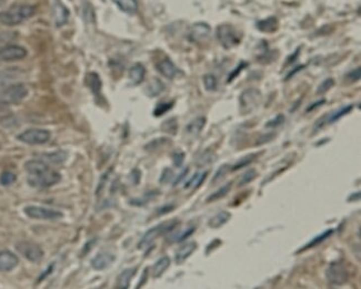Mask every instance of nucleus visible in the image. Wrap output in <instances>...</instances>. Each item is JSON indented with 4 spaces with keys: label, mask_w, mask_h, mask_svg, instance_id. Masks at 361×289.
I'll return each instance as SVG.
<instances>
[{
    "label": "nucleus",
    "mask_w": 361,
    "mask_h": 289,
    "mask_svg": "<svg viewBox=\"0 0 361 289\" xmlns=\"http://www.w3.org/2000/svg\"><path fill=\"white\" fill-rule=\"evenodd\" d=\"M36 8L31 4H15L6 11L0 12V22L4 26H16L34 16Z\"/></svg>",
    "instance_id": "f257e3e1"
},
{
    "label": "nucleus",
    "mask_w": 361,
    "mask_h": 289,
    "mask_svg": "<svg viewBox=\"0 0 361 289\" xmlns=\"http://www.w3.org/2000/svg\"><path fill=\"white\" fill-rule=\"evenodd\" d=\"M326 278L331 286H342L348 282L349 272L345 260L331 261L326 269Z\"/></svg>",
    "instance_id": "f03ea898"
},
{
    "label": "nucleus",
    "mask_w": 361,
    "mask_h": 289,
    "mask_svg": "<svg viewBox=\"0 0 361 289\" xmlns=\"http://www.w3.org/2000/svg\"><path fill=\"white\" fill-rule=\"evenodd\" d=\"M216 36L222 48L226 50L232 49L241 42V36L234 27L228 24H222L218 26L216 30Z\"/></svg>",
    "instance_id": "7ed1b4c3"
},
{
    "label": "nucleus",
    "mask_w": 361,
    "mask_h": 289,
    "mask_svg": "<svg viewBox=\"0 0 361 289\" xmlns=\"http://www.w3.org/2000/svg\"><path fill=\"white\" fill-rule=\"evenodd\" d=\"M262 101V93L258 89H247L239 96L240 113L242 116L254 112L259 108Z\"/></svg>",
    "instance_id": "20e7f679"
},
{
    "label": "nucleus",
    "mask_w": 361,
    "mask_h": 289,
    "mask_svg": "<svg viewBox=\"0 0 361 289\" xmlns=\"http://www.w3.org/2000/svg\"><path fill=\"white\" fill-rule=\"evenodd\" d=\"M178 226L177 221H171V222H164L156 226L152 227L148 229L147 232L145 233V235L141 237L140 242L138 243V248H145V247H148L150 244H153L154 241L156 240L157 237L164 235V234L171 233L173 229Z\"/></svg>",
    "instance_id": "39448f33"
},
{
    "label": "nucleus",
    "mask_w": 361,
    "mask_h": 289,
    "mask_svg": "<svg viewBox=\"0 0 361 289\" xmlns=\"http://www.w3.org/2000/svg\"><path fill=\"white\" fill-rule=\"evenodd\" d=\"M61 180V175L52 169H46L44 172H40L35 175L28 176V184L33 187H41V189H47V187L53 186L58 184Z\"/></svg>",
    "instance_id": "423d86ee"
},
{
    "label": "nucleus",
    "mask_w": 361,
    "mask_h": 289,
    "mask_svg": "<svg viewBox=\"0 0 361 289\" xmlns=\"http://www.w3.org/2000/svg\"><path fill=\"white\" fill-rule=\"evenodd\" d=\"M28 90L22 83H13L0 91V102L2 104H15L24 100Z\"/></svg>",
    "instance_id": "0eeeda50"
},
{
    "label": "nucleus",
    "mask_w": 361,
    "mask_h": 289,
    "mask_svg": "<svg viewBox=\"0 0 361 289\" xmlns=\"http://www.w3.org/2000/svg\"><path fill=\"white\" fill-rule=\"evenodd\" d=\"M50 132L48 130H45V128H29V130H26L19 135L17 136V139L25 144L29 145H40L45 144L50 140Z\"/></svg>",
    "instance_id": "6e6552de"
},
{
    "label": "nucleus",
    "mask_w": 361,
    "mask_h": 289,
    "mask_svg": "<svg viewBox=\"0 0 361 289\" xmlns=\"http://www.w3.org/2000/svg\"><path fill=\"white\" fill-rule=\"evenodd\" d=\"M24 212L30 218L43 219V221H53V219H59L63 217V214L60 210L36 205L26 206L24 208Z\"/></svg>",
    "instance_id": "1a4fd4ad"
},
{
    "label": "nucleus",
    "mask_w": 361,
    "mask_h": 289,
    "mask_svg": "<svg viewBox=\"0 0 361 289\" xmlns=\"http://www.w3.org/2000/svg\"><path fill=\"white\" fill-rule=\"evenodd\" d=\"M16 249L31 263H38L44 257V250L41 247L33 242L20 241L16 244Z\"/></svg>",
    "instance_id": "9d476101"
},
{
    "label": "nucleus",
    "mask_w": 361,
    "mask_h": 289,
    "mask_svg": "<svg viewBox=\"0 0 361 289\" xmlns=\"http://www.w3.org/2000/svg\"><path fill=\"white\" fill-rule=\"evenodd\" d=\"M354 107H355L354 104H348V105H345V107H341L339 109L335 110V111H331L330 113L324 114L322 118L319 119V120L314 123V126H313L314 131L320 130V128H322L324 125L333 124V123L339 121L342 117L347 116V114L353 111Z\"/></svg>",
    "instance_id": "9b49d317"
},
{
    "label": "nucleus",
    "mask_w": 361,
    "mask_h": 289,
    "mask_svg": "<svg viewBox=\"0 0 361 289\" xmlns=\"http://www.w3.org/2000/svg\"><path fill=\"white\" fill-rule=\"evenodd\" d=\"M28 51L26 48L18 44H7L0 48V63L22 60L27 57Z\"/></svg>",
    "instance_id": "f8f14e48"
},
{
    "label": "nucleus",
    "mask_w": 361,
    "mask_h": 289,
    "mask_svg": "<svg viewBox=\"0 0 361 289\" xmlns=\"http://www.w3.org/2000/svg\"><path fill=\"white\" fill-rule=\"evenodd\" d=\"M210 32H211V28L208 24H205V22H197L191 26L190 31H189V40L191 42L199 43L201 41H204L208 38L210 36Z\"/></svg>",
    "instance_id": "ddd939ff"
},
{
    "label": "nucleus",
    "mask_w": 361,
    "mask_h": 289,
    "mask_svg": "<svg viewBox=\"0 0 361 289\" xmlns=\"http://www.w3.org/2000/svg\"><path fill=\"white\" fill-rule=\"evenodd\" d=\"M116 260V256L112 255L109 251H102L96 255L93 259H91L90 264L91 267L95 270H104L113 264V261Z\"/></svg>",
    "instance_id": "4468645a"
},
{
    "label": "nucleus",
    "mask_w": 361,
    "mask_h": 289,
    "mask_svg": "<svg viewBox=\"0 0 361 289\" xmlns=\"http://www.w3.org/2000/svg\"><path fill=\"white\" fill-rule=\"evenodd\" d=\"M19 264V258L10 250L0 251V272L8 273L15 269Z\"/></svg>",
    "instance_id": "2eb2a0df"
},
{
    "label": "nucleus",
    "mask_w": 361,
    "mask_h": 289,
    "mask_svg": "<svg viewBox=\"0 0 361 289\" xmlns=\"http://www.w3.org/2000/svg\"><path fill=\"white\" fill-rule=\"evenodd\" d=\"M156 69L161 76L167 78L169 80H173L181 73L179 69L173 64L171 60H169V59H163V60L159 61L156 64Z\"/></svg>",
    "instance_id": "dca6fc26"
},
{
    "label": "nucleus",
    "mask_w": 361,
    "mask_h": 289,
    "mask_svg": "<svg viewBox=\"0 0 361 289\" xmlns=\"http://www.w3.org/2000/svg\"><path fill=\"white\" fill-rule=\"evenodd\" d=\"M53 18L56 21L57 27H61L67 24L68 18H69V10L61 1H56L53 3Z\"/></svg>",
    "instance_id": "f3484780"
},
{
    "label": "nucleus",
    "mask_w": 361,
    "mask_h": 289,
    "mask_svg": "<svg viewBox=\"0 0 361 289\" xmlns=\"http://www.w3.org/2000/svg\"><path fill=\"white\" fill-rule=\"evenodd\" d=\"M85 83L90 89V91L93 92L95 96H100L103 88V82L97 72L87 73V76L85 78Z\"/></svg>",
    "instance_id": "a211bd4d"
},
{
    "label": "nucleus",
    "mask_w": 361,
    "mask_h": 289,
    "mask_svg": "<svg viewBox=\"0 0 361 289\" xmlns=\"http://www.w3.org/2000/svg\"><path fill=\"white\" fill-rule=\"evenodd\" d=\"M197 247H198L197 243H195V242H189V243H187V244L182 245L176 253V256H175L176 263L177 264L185 263V261L195 253L196 249H197Z\"/></svg>",
    "instance_id": "6ab92c4d"
},
{
    "label": "nucleus",
    "mask_w": 361,
    "mask_h": 289,
    "mask_svg": "<svg viewBox=\"0 0 361 289\" xmlns=\"http://www.w3.org/2000/svg\"><path fill=\"white\" fill-rule=\"evenodd\" d=\"M146 77V68L144 64L136 63L129 70V80L132 85H139L143 83Z\"/></svg>",
    "instance_id": "aec40b11"
},
{
    "label": "nucleus",
    "mask_w": 361,
    "mask_h": 289,
    "mask_svg": "<svg viewBox=\"0 0 361 289\" xmlns=\"http://www.w3.org/2000/svg\"><path fill=\"white\" fill-rule=\"evenodd\" d=\"M39 158L41 161H44V162L47 164L59 165L65 162L68 158V154L65 151H54V152L40 154Z\"/></svg>",
    "instance_id": "412c9836"
},
{
    "label": "nucleus",
    "mask_w": 361,
    "mask_h": 289,
    "mask_svg": "<svg viewBox=\"0 0 361 289\" xmlns=\"http://www.w3.org/2000/svg\"><path fill=\"white\" fill-rule=\"evenodd\" d=\"M333 232H335V229H333V228L326 229V231H323L322 233L319 234V235H317L316 237H313L312 240L310 242H308L307 244H306L304 247H301V248L298 251H297V253H301V251L311 249V248H313V247H317L318 245L322 244L324 241H327L328 238L332 235Z\"/></svg>",
    "instance_id": "4be33fe9"
},
{
    "label": "nucleus",
    "mask_w": 361,
    "mask_h": 289,
    "mask_svg": "<svg viewBox=\"0 0 361 289\" xmlns=\"http://www.w3.org/2000/svg\"><path fill=\"white\" fill-rule=\"evenodd\" d=\"M137 269H138L137 267H130V268H126L125 270H122L119 276H118V278H117L116 287L120 288V289L129 288L131 279L134 278V276L136 275Z\"/></svg>",
    "instance_id": "5701e85b"
},
{
    "label": "nucleus",
    "mask_w": 361,
    "mask_h": 289,
    "mask_svg": "<svg viewBox=\"0 0 361 289\" xmlns=\"http://www.w3.org/2000/svg\"><path fill=\"white\" fill-rule=\"evenodd\" d=\"M207 123V119L205 117H197L193 121H190L186 126V131L188 134L193 136H198Z\"/></svg>",
    "instance_id": "b1692460"
},
{
    "label": "nucleus",
    "mask_w": 361,
    "mask_h": 289,
    "mask_svg": "<svg viewBox=\"0 0 361 289\" xmlns=\"http://www.w3.org/2000/svg\"><path fill=\"white\" fill-rule=\"evenodd\" d=\"M230 218H231V213L228 212V210H221V212L217 213L214 216L209 219L208 226L212 229L220 228L223 225H226Z\"/></svg>",
    "instance_id": "393cba45"
},
{
    "label": "nucleus",
    "mask_w": 361,
    "mask_h": 289,
    "mask_svg": "<svg viewBox=\"0 0 361 289\" xmlns=\"http://www.w3.org/2000/svg\"><path fill=\"white\" fill-rule=\"evenodd\" d=\"M257 29L261 32H266V34H272L278 29V19L276 17H268L266 19L259 20L257 24Z\"/></svg>",
    "instance_id": "a878e982"
},
{
    "label": "nucleus",
    "mask_w": 361,
    "mask_h": 289,
    "mask_svg": "<svg viewBox=\"0 0 361 289\" xmlns=\"http://www.w3.org/2000/svg\"><path fill=\"white\" fill-rule=\"evenodd\" d=\"M24 167L27 172L29 173V175H35V174H38L40 172H44L46 169H48L49 166L47 163H45L44 161L41 160H29L24 164Z\"/></svg>",
    "instance_id": "bb28decb"
},
{
    "label": "nucleus",
    "mask_w": 361,
    "mask_h": 289,
    "mask_svg": "<svg viewBox=\"0 0 361 289\" xmlns=\"http://www.w3.org/2000/svg\"><path fill=\"white\" fill-rule=\"evenodd\" d=\"M171 264V259L169 256H162L153 266V276L155 278L161 277L163 273L169 268Z\"/></svg>",
    "instance_id": "cd10ccee"
},
{
    "label": "nucleus",
    "mask_w": 361,
    "mask_h": 289,
    "mask_svg": "<svg viewBox=\"0 0 361 289\" xmlns=\"http://www.w3.org/2000/svg\"><path fill=\"white\" fill-rule=\"evenodd\" d=\"M159 194V191H148L146 192L144 195L139 197H135V199L129 200V204L131 206H137V207H141V206H145L149 202L156 199V196Z\"/></svg>",
    "instance_id": "c85d7f7f"
},
{
    "label": "nucleus",
    "mask_w": 361,
    "mask_h": 289,
    "mask_svg": "<svg viewBox=\"0 0 361 289\" xmlns=\"http://www.w3.org/2000/svg\"><path fill=\"white\" fill-rule=\"evenodd\" d=\"M112 1L121 11L129 15H134L138 10V3L136 0H112Z\"/></svg>",
    "instance_id": "c756f323"
},
{
    "label": "nucleus",
    "mask_w": 361,
    "mask_h": 289,
    "mask_svg": "<svg viewBox=\"0 0 361 289\" xmlns=\"http://www.w3.org/2000/svg\"><path fill=\"white\" fill-rule=\"evenodd\" d=\"M207 175H208L207 171L195 173L193 175V177H191L190 180L185 184V190H188V189L197 190V189H199V187L203 185V183L205 182Z\"/></svg>",
    "instance_id": "7c9ffc66"
},
{
    "label": "nucleus",
    "mask_w": 361,
    "mask_h": 289,
    "mask_svg": "<svg viewBox=\"0 0 361 289\" xmlns=\"http://www.w3.org/2000/svg\"><path fill=\"white\" fill-rule=\"evenodd\" d=\"M196 228L193 226V227H189V228H186L184 229V231H180V232H177L175 234H172V235H170L168 237V243H170V244H173V243H182L185 242L186 240H188V238L193 235V234L195 233Z\"/></svg>",
    "instance_id": "2f4dec72"
},
{
    "label": "nucleus",
    "mask_w": 361,
    "mask_h": 289,
    "mask_svg": "<svg viewBox=\"0 0 361 289\" xmlns=\"http://www.w3.org/2000/svg\"><path fill=\"white\" fill-rule=\"evenodd\" d=\"M257 158H258L257 153H251V154L246 155V157L241 158L240 160L237 161V162L234 165H232L230 172H237V171H239V169L247 167L251 163H254Z\"/></svg>",
    "instance_id": "473e14b6"
},
{
    "label": "nucleus",
    "mask_w": 361,
    "mask_h": 289,
    "mask_svg": "<svg viewBox=\"0 0 361 289\" xmlns=\"http://www.w3.org/2000/svg\"><path fill=\"white\" fill-rule=\"evenodd\" d=\"M168 143H171V141L169 140L168 137H157V139L148 142V143L144 146V149L147 151V152H156V151L160 150Z\"/></svg>",
    "instance_id": "72a5a7b5"
},
{
    "label": "nucleus",
    "mask_w": 361,
    "mask_h": 289,
    "mask_svg": "<svg viewBox=\"0 0 361 289\" xmlns=\"http://www.w3.org/2000/svg\"><path fill=\"white\" fill-rule=\"evenodd\" d=\"M164 90V84L159 79H154L150 83L147 85L146 88V94L150 98H155L160 94L162 91Z\"/></svg>",
    "instance_id": "f704fd0d"
},
{
    "label": "nucleus",
    "mask_w": 361,
    "mask_h": 289,
    "mask_svg": "<svg viewBox=\"0 0 361 289\" xmlns=\"http://www.w3.org/2000/svg\"><path fill=\"white\" fill-rule=\"evenodd\" d=\"M231 187H232V182L227 183L226 185L219 187V189L216 192L212 193V194H210L206 201H207L208 203H211V202H216L218 200L223 199V197H225L228 194V193L230 192Z\"/></svg>",
    "instance_id": "c9c22d12"
},
{
    "label": "nucleus",
    "mask_w": 361,
    "mask_h": 289,
    "mask_svg": "<svg viewBox=\"0 0 361 289\" xmlns=\"http://www.w3.org/2000/svg\"><path fill=\"white\" fill-rule=\"evenodd\" d=\"M161 131L166 134L176 135L178 132V120L176 118H170L161 124Z\"/></svg>",
    "instance_id": "e433bc0d"
},
{
    "label": "nucleus",
    "mask_w": 361,
    "mask_h": 289,
    "mask_svg": "<svg viewBox=\"0 0 361 289\" xmlns=\"http://www.w3.org/2000/svg\"><path fill=\"white\" fill-rule=\"evenodd\" d=\"M257 176H258V173H257V171H256L255 168L247 169V171L240 176L239 182H238V184H237V186H238V187H244L245 185L249 184V183L253 182Z\"/></svg>",
    "instance_id": "4c0bfd02"
},
{
    "label": "nucleus",
    "mask_w": 361,
    "mask_h": 289,
    "mask_svg": "<svg viewBox=\"0 0 361 289\" xmlns=\"http://www.w3.org/2000/svg\"><path fill=\"white\" fill-rule=\"evenodd\" d=\"M231 169V165L230 164H222L221 166H219V168L216 171V173H214V175L212 177V181H211V184H217L218 182H220L221 180H223L227 176V174L230 172Z\"/></svg>",
    "instance_id": "58836bf2"
},
{
    "label": "nucleus",
    "mask_w": 361,
    "mask_h": 289,
    "mask_svg": "<svg viewBox=\"0 0 361 289\" xmlns=\"http://www.w3.org/2000/svg\"><path fill=\"white\" fill-rule=\"evenodd\" d=\"M203 82H204L205 89L209 91V92L216 91L218 88L217 78H216V76L211 75V73H207V75H205L203 78Z\"/></svg>",
    "instance_id": "ea45409f"
},
{
    "label": "nucleus",
    "mask_w": 361,
    "mask_h": 289,
    "mask_svg": "<svg viewBox=\"0 0 361 289\" xmlns=\"http://www.w3.org/2000/svg\"><path fill=\"white\" fill-rule=\"evenodd\" d=\"M173 105H175V102H173V101H170V102H161V103L157 104V107L154 110V116L156 118L162 117L163 114H166L167 112L170 111Z\"/></svg>",
    "instance_id": "a19ab883"
},
{
    "label": "nucleus",
    "mask_w": 361,
    "mask_h": 289,
    "mask_svg": "<svg viewBox=\"0 0 361 289\" xmlns=\"http://www.w3.org/2000/svg\"><path fill=\"white\" fill-rule=\"evenodd\" d=\"M16 180H17L16 174L10 171H4L1 173V175H0V184L2 186L11 185L16 182Z\"/></svg>",
    "instance_id": "79ce46f5"
},
{
    "label": "nucleus",
    "mask_w": 361,
    "mask_h": 289,
    "mask_svg": "<svg viewBox=\"0 0 361 289\" xmlns=\"http://www.w3.org/2000/svg\"><path fill=\"white\" fill-rule=\"evenodd\" d=\"M335 85V80L332 79V78H327V79H324L320 84L318 85L317 88V94H323L328 92L329 90H330L332 86Z\"/></svg>",
    "instance_id": "37998d69"
},
{
    "label": "nucleus",
    "mask_w": 361,
    "mask_h": 289,
    "mask_svg": "<svg viewBox=\"0 0 361 289\" xmlns=\"http://www.w3.org/2000/svg\"><path fill=\"white\" fill-rule=\"evenodd\" d=\"M173 180H175V173H173L172 169L169 167L163 168L160 178H159V182H160L161 184H168V183L173 182Z\"/></svg>",
    "instance_id": "c03bdc74"
},
{
    "label": "nucleus",
    "mask_w": 361,
    "mask_h": 289,
    "mask_svg": "<svg viewBox=\"0 0 361 289\" xmlns=\"http://www.w3.org/2000/svg\"><path fill=\"white\" fill-rule=\"evenodd\" d=\"M286 121V118L283 114H278V116H276L275 118H272L271 120H269L268 122H266V124H264V126L268 127V128H275V127H278L283 124V122Z\"/></svg>",
    "instance_id": "a18cd8bd"
},
{
    "label": "nucleus",
    "mask_w": 361,
    "mask_h": 289,
    "mask_svg": "<svg viewBox=\"0 0 361 289\" xmlns=\"http://www.w3.org/2000/svg\"><path fill=\"white\" fill-rule=\"evenodd\" d=\"M185 158H186L185 152H182V151H180V150L175 151V152H173L171 155L172 163L176 167L182 166V164H184V162H185Z\"/></svg>",
    "instance_id": "49530a36"
},
{
    "label": "nucleus",
    "mask_w": 361,
    "mask_h": 289,
    "mask_svg": "<svg viewBox=\"0 0 361 289\" xmlns=\"http://www.w3.org/2000/svg\"><path fill=\"white\" fill-rule=\"evenodd\" d=\"M16 38V34L12 31H3L0 32V48L7 45L12 39Z\"/></svg>",
    "instance_id": "de8ad7c7"
},
{
    "label": "nucleus",
    "mask_w": 361,
    "mask_h": 289,
    "mask_svg": "<svg viewBox=\"0 0 361 289\" xmlns=\"http://www.w3.org/2000/svg\"><path fill=\"white\" fill-rule=\"evenodd\" d=\"M214 157L211 152H205L197 161V165L199 167H203L205 165L211 164L213 162Z\"/></svg>",
    "instance_id": "09e8293b"
},
{
    "label": "nucleus",
    "mask_w": 361,
    "mask_h": 289,
    "mask_svg": "<svg viewBox=\"0 0 361 289\" xmlns=\"http://www.w3.org/2000/svg\"><path fill=\"white\" fill-rule=\"evenodd\" d=\"M247 67H248V63L245 62V61L240 62V63L238 64V66H237V67L235 68V70H234V71H231V73L229 75V77H228V79H227V82H228V83H230V82L234 81V80L236 79V78L239 76V73H240L242 70H244L245 68H247Z\"/></svg>",
    "instance_id": "8fccbe9b"
},
{
    "label": "nucleus",
    "mask_w": 361,
    "mask_h": 289,
    "mask_svg": "<svg viewBox=\"0 0 361 289\" xmlns=\"http://www.w3.org/2000/svg\"><path fill=\"white\" fill-rule=\"evenodd\" d=\"M276 136V133H268V134H262L260 135L259 139L257 140V142H256V146H260V145H263L266 143H269V142H271L273 139H275Z\"/></svg>",
    "instance_id": "3c124183"
},
{
    "label": "nucleus",
    "mask_w": 361,
    "mask_h": 289,
    "mask_svg": "<svg viewBox=\"0 0 361 289\" xmlns=\"http://www.w3.org/2000/svg\"><path fill=\"white\" fill-rule=\"evenodd\" d=\"M360 77H361L360 68L358 67L357 69H354V70H351L350 72L347 73L346 79L351 82V83H354V82H358L360 80Z\"/></svg>",
    "instance_id": "603ef678"
},
{
    "label": "nucleus",
    "mask_w": 361,
    "mask_h": 289,
    "mask_svg": "<svg viewBox=\"0 0 361 289\" xmlns=\"http://www.w3.org/2000/svg\"><path fill=\"white\" fill-rule=\"evenodd\" d=\"M129 180L132 185H138L141 180V172L138 168H134L129 174Z\"/></svg>",
    "instance_id": "864d4df0"
},
{
    "label": "nucleus",
    "mask_w": 361,
    "mask_h": 289,
    "mask_svg": "<svg viewBox=\"0 0 361 289\" xmlns=\"http://www.w3.org/2000/svg\"><path fill=\"white\" fill-rule=\"evenodd\" d=\"M111 169H112L111 167L109 168L108 171H107L106 173H104L103 175L102 176V178H100V182H99V184H98L97 191H96V194H97V195L99 194L100 192L103 191V189L104 187V185H106V183H107V181H108V177H109V175H110V173H111Z\"/></svg>",
    "instance_id": "5fc2aeb1"
},
{
    "label": "nucleus",
    "mask_w": 361,
    "mask_h": 289,
    "mask_svg": "<svg viewBox=\"0 0 361 289\" xmlns=\"http://www.w3.org/2000/svg\"><path fill=\"white\" fill-rule=\"evenodd\" d=\"M175 208H176V206L173 204H164L157 209V213H158V215H164V214L172 212Z\"/></svg>",
    "instance_id": "6e6d98bb"
},
{
    "label": "nucleus",
    "mask_w": 361,
    "mask_h": 289,
    "mask_svg": "<svg viewBox=\"0 0 361 289\" xmlns=\"http://www.w3.org/2000/svg\"><path fill=\"white\" fill-rule=\"evenodd\" d=\"M188 173H189V167H186V168L182 169V171L180 172L179 175H178V176L175 178V180H173V182H172V185H173V186H177L178 184H179V183H180L181 181H184V180H185L186 176H187V174H188Z\"/></svg>",
    "instance_id": "4d7b16f0"
},
{
    "label": "nucleus",
    "mask_w": 361,
    "mask_h": 289,
    "mask_svg": "<svg viewBox=\"0 0 361 289\" xmlns=\"http://www.w3.org/2000/svg\"><path fill=\"white\" fill-rule=\"evenodd\" d=\"M324 103H326V99L318 100V101H316V102H313L312 104L308 105V108L306 109V112H311V111H313V110H316L317 108H320L321 105H323Z\"/></svg>",
    "instance_id": "13d9d810"
},
{
    "label": "nucleus",
    "mask_w": 361,
    "mask_h": 289,
    "mask_svg": "<svg viewBox=\"0 0 361 289\" xmlns=\"http://www.w3.org/2000/svg\"><path fill=\"white\" fill-rule=\"evenodd\" d=\"M221 245V241L218 240V238H216V240H213L210 244L207 246V250H206V255H209L210 251H212L217 248V247H219Z\"/></svg>",
    "instance_id": "bf43d9fd"
},
{
    "label": "nucleus",
    "mask_w": 361,
    "mask_h": 289,
    "mask_svg": "<svg viewBox=\"0 0 361 289\" xmlns=\"http://www.w3.org/2000/svg\"><path fill=\"white\" fill-rule=\"evenodd\" d=\"M147 279H148V268H146V269L144 270L143 275H141L140 281H139L138 285H137V287H136V288H140V287H143V286L145 285V284H146V282H147Z\"/></svg>",
    "instance_id": "052dcab7"
},
{
    "label": "nucleus",
    "mask_w": 361,
    "mask_h": 289,
    "mask_svg": "<svg viewBox=\"0 0 361 289\" xmlns=\"http://www.w3.org/2000/svg\"><path fill=\"white\" fill-rule=\"evenodd\" d=\"M300 50H301V48H300V47H298V48H297V50H296V51H295L294 53H291V56L287 59V64H291V63L296 62L297 58L299 57V52H300Z\"/></svg>",
    "instance_id": "680f3d73"
},
{
    "label": "nucleus",
    "mask_w": 361,
    "mask_h": 289,
    "mask_svg": "<svg viewBox=\"0 0 361 289\" xmlns=\"http://www.w3.org/2000/svg\"><path fill=\"white\" fill-rule=\"evenodd\" d=\"M305 68H306V66H298V67H297V68L295 69V70H292V71L289 73V75H288V76L285 78V80H286V81H288L289 79H291L292 77H294L295 75H297V73H298L300 70H304Z\"/></svg>",
    "instance_id": "e2e57ef3"
},
{
    "label": "nucleus",
    "mask_w": 361,
    "mask_h": 289,
    "mask_svg": "<svg viewBox=\"0 0 361 289\" xmlns=\"http://www.w3.org/2000/svg\"><path fill=\"white\" fill-rule=\"evenodd\" d=\"M360 192H355L353 194H350L348 197H347V202H358L360 200Z\"/></svg>",
    "instance_id": "0e129e2a"
},
{
    "label": "nucleus",
    "mask_w": 361,
    "mask_h": 289,
    "mask_svg": "<svg viewBox=\"0 0 361 289\" xmlns=\"http://www.w3.org/2000/svg\"><path fill=\"white\" fill-rule=\"evenodd\" d=\"M324 142H329V139H323V140H321V141H318V142H317V144H316V146L323 145V144H324Z\"/></svg>",
    "instance_id": "69168bd1"
},
{
    "label": "nucleus",
    "mask_w": 361,
    "mask_h": 289,
    "mask_svg": "<svg viewBox=\"0 0 361 289\" xmlns=\"http://www.w3.org/2000/svg\"><path fill=\"white\" fill-rule=\"evenodd\" d=\"M4 2V0H0V6H1V4Z\"/></svg>",
    "instance_id": "338daca9"
}]
</instances>
